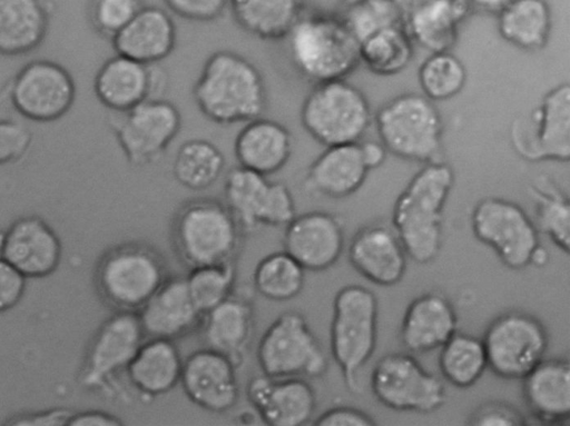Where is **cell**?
Masks as SVG:
<instances>
[{"instance_id": "1", "label": "cell", "mask_w": 570, "mask_h": 426, "mask_svg": "<svg viewBox=\"0 0 570 426\" xmlns=\"http://www.w3.org/2000/svg\"><path fill=\"white\" fill-rule=\"evenodd\" d=\"M191 93L202 115L218 125L245 123L261 117L268 101L258 68L240 53L226 49L207 57Z\"/></svg>"}, {"instance_id": "2", "label": "cell", "mask_w": 570, "mask_h": 426, "mask_svg": "<svg viewBox=\"0 0 570 426\" xmlns=\"http://www.w3.org/2000/svg\"><path fill=\"white\" fill-rule=\"evenodd\" d=\"M453 168L445 161L423 164L396 198L393 229L407 257L428 264L439 254L443 237V211L454 185Z\"/></svg>"}, {"instance_id": "3", "label": "cell", "mask_w": 570, "mask_h": 426, "mask_svg": "<svg viewBox=\"0 0 570 426\" xmlns=\"http://www.w3.org/2000/svg\"><path fill=\"white\" fill-rule=\"evenodd\" d=\"M284 40L291 65L312 85L346 79L361 63L360 41L338 17L302 14Z\"/></svg>"}, {"instance_id": "4", "label": "cell", "mask_w": 570, "mask_h": 426, "mask_svg": "<svg viewBox=\"0 0 570 426\" xmlns=\"http://www.w3.org/2000/svg\"><path fill=\"white\" fill-rule=\"evenodd\" d=\"M243 232L225 202L213 198L193 199L183 204L171 222L175 251L189 269L233 262Z\"/></svg>"}, {"instance_id": "5", "label": "cell", "mask_w": 570, "mask_h": 426, "mask_svg": "<svg viewBox=\"0 0 570 426\" xmlns=\"http://www.w3.org/2000/svg\"><path fill=\"white\" fill-rule=\"evenodd\" d=\"M169 277L164 257L142 242H124L100 258L95 285L114 311L138 313Z\"/></svg>"}, {"instance_id": "6", "label": "cell", "mask_w": 570, "mask_h": 426, "mask_svg": "<svg viewBox=\"0 0 570 426\" xmlns=\"http://www.w3.org/2000/svg\"><path fill=\"white\" fill-rule=\"evenodd\" d=\"M373 119L379 140L387 152L413 162L438 160L443 120L435 103L422 93L392 97L379 107Z\"/></svg>"}, {"instance_id": "7", "label": "cell", "mask_w": 570, "mask_h": 426, "mask_svg": "<svg viewBox=\"0 0 570 426\" xmlns=\"http://www.w3.org/2000/svg\"><path fill=\"white\" fill-rule=\"evenodd\" d=\"M377 315V299L368 288L347 285L335 294L330 349L346 388L354 394L360 392L358 375L376 347Z\"/></svg>"}, {"instance_id": "8", "label": "cell", "mask_w": 570, "mask_h": 426, "mask_svg": "<svg viewBox=\"0 0 570 426\" xmlns=\"http://www.w3.org/2000/svg\"><path fill=\"white\" fill-rule=\"evenodd\" d=\"M299 119L305 131L327 147L361 141L373 116L363 91L337 79L313 85L302 102Z\"/></svg>"}, {"instance_id": "9", "label": "cell", "mask_w": 570, "mask_h": 426, "mask_svg": "<svg viewBox=\"0 0 570 426\" xmlns=\"http://www.w3.org/2000/svg\"><path fill=\"white\" fill-rule=\"evenodd\" d=\"M263 374L275 378H318L328 366L326 354L298 311L279 314L265 329L256 350Z\"/></svg>"}, {"instance_id": "10", "label": "cell", "mask_w": 570, "mask_h": 426, "mask_svg": "<svg viewBox=\"0 0 570 426\" xmlns=\"http://www.w3.org/2000/svg\"><path fill=\"white\" fill-rule=\"evenodd\" d=\"M510 141L515 153L529 162L570 159V85L549 89L525 116L510 127Z\"/></svg>"}, {"instance_id": "11", "label": "cell", "mask_w": 570, "mask_h": 426, "mask_svg": "<svg viewBox=\"0 0 570 426\" xmlns=\"http://www.w3.org/2000/svg\"><path fill=\"white\" fill-rule=\"evenodd\" d=\"M146 339L137 313L114 311L89 341L79 371L80 385L94 392L115 394L120 376Z\"/></svg>"}, {"instance_id": "12", "label": "cell", "mask_w": 570, "mask_h": 426, "mask_svg": "<svg viewBox=\"0 0 570 426\" xmlns=\"http://www.w3.org/2000/svg\"><path fill=\"white\" fill-rule=\"evenodd\" d=\"M488 367L500 378L522 379L543 358L549 337L533 315L511 310L495 317L482 338Z\"/></svg>"}, {"instance_id": "13", "label": "cell", "mask_w": 570, "mask_h": 426, "mask_svg": "<svg viewBox=\"0 0 570 426\" xmlns=\"http://www.w3.org/2000/svg\"><path fill=\"white\" fill-rule=\"evenodd\" d=\"M471 228L475 238L513 270L528 267L533 250L540 245L538 229L525 210L501 197H485L476 202L471 214Z\"/></svg>"}, {"instance_id": "14", "label": "cell", "mask_w": 570, "mask_h": 426, "mask_svg": "<svg viewBox=\"0 0 570 426\" xmlns=\"http://www.w3.org/2000/svg\"><path fill=\"white\" fill-rule=\"evenodd\" d=\"M370 385L382 405L397 412L432 413L446 399L443 382L407 353L382 356L372 370Z\"/></svg>"}, {"instance_id": "15", "label": "cell", "mask_w": 570, "mask_h": 426, "mask_svg": "<svg viewBox=\"0 0 570 426\" xmlns=\"http://www.w3.org/2000/svg\"><path fill=\"white\" fill-rule=\"evenodd\" d=\"M110 121L127 161L142 167L157 161L181 129L178 108L165 98H151Z\"/></svg>"}, {"instance_id": "16", "label": "cell", "mask_w": 570, "mask_h": 426, "mask_svg": "<svg viewBox=\"0 0 570 426\" xmlns=\"http://www.w3.org/2000/svg\"><path fill=\"white\" fill-rule=\"evenodd\" d=\"M224 197L244 231L258 226L285 227L296 215L293 195L285 184L240 166L228 171Z\"/></svg>"}, {"instance_id": "17", "label": "cell", "mask_w": 570, "mask_h": 426, "mask_svg": "<svg viewBox=\"0 0 570 426\" xmlns=\"http://www.w3.org/2000/svg\"><path fill=\"white\" fill-rule=\"evenodd\" d=\"M76 86L71 75L50 60H32L23 66L9 87V100L22 117L50 122L72 107Z\"/></svg>"}, {"instance_id": "18", "label": "cell", "mask_w": 570, "mask_h": 426, "mask_svg": "<svg viewBox=\"0 0 570 426\" xmlns=\"http://www.w3.org/2000/svg\"><path fill=\"white\" fill-rule=\"evenodd\" d=\"M166 82L159 63L146 65L116 53L98 69L94 91L106 108L125 112L148 99L161 98Z\"/></svg>"}, {"instance_id": "19", "label": "cell", "mask_w": 570, "mask_h": 426, "mask_svg": "<svg viewBox=\"0 0 570 426\" xmlns=\"http://www.w3.org/2000/svg\"><path fill=\"white\" fill-rule=\"evenodd\" d=\"M236 367L225 355L200 348L184 359L179 384L196 406L210 413H226L239 398Z\"/></svg>"}, {"instance_id": "20", "label": "cell", "mask_w": 570, "mask_h": 426, "mask_svg": "<svg viewBox=\"0 0 570 426\" xmlns=\"http://www.w3.org/2000/svg\"><path fill=\"white\" fill-rule=\"evenodd\" d=\"M246 396L262 422L269 426H302L316 408V395L305 378L254 376L247 384Z\"/></svg>"}, {"instance_id": "21", "label": "cell", "mask_w": 570, "mask_h": 426, "mask_svg": "<svg viewBox=\"0 0 570 426\" xmlns=\"http://www.w3.org/2000/svg\"><path fill=\"white\" fill-rule=\"evenodd\" d=\"M284 251L291 255L303 268L322 271L331 268L344 248L343 227L337 217L313 210L295 215L285 226Z\"/></svg>"}, {"instance_id": "22", "label": "cell", "mask_w": 570, "mask_h": 426, "mask_svg": "<svg viewBox=\"0 0 570 426\" xmlns=\"http://www.w3.org/2000/svg\"><path fill=\"white\" fill-rule=\"evenodd\" d=\"M62 246L55 230L38 216L16 219L3 231L0 257L26 278H43L59 266Z\"/></svg>"}, {"instance_id": "23", "label": "cell", "mask_w": 570, "mask_h": 426, "mask_svg": "<svg viewBox=\"0 0 570 426\" xmlns=\"http://www.w3.org/2000/svg\"><path fill=\"white\" fill-rule=\"evenodd\" d=\"M347 256L360 275L382 287L396 285L406 270V251L394 229L385 225L361 228L350 242Z\"/></svg>"}, {"instance_id": "24", "label": "cell", "mask_w": 570, "mask_h": 426, "mask_svg": "<svg viewBox=\"0 0 570 426\" xmlns=\"http://www.w3.org/2000/svg\"><path fill=\"white\" fill-rule=\"evenodd\" d=\"M137 315L146 337L171 340L200 328L204 317L181 276H169Z\"/></svg>"}, {"instance_id": "25", "label": "cell", "mask_w": 570, "mask_h": 426, "mask_svg": "<svg viewBox=\"0 0 570 426\" xmlns=\"http://www.w3.org/2000/svg\"><path fill=\"white\" fill-rule=\"evenodd\" d=\"M293 149L288 128L264 116L245 122L234 141L238 166L267 177L284 168Z\"/></svg>"}, {"instance_id": "26", "label": "cell", "mask_w": 570, "mask_h": 426, "mask_svg": "<svg viewBox=\"0 0 570 426\" xmlns=\"http://www.w3.org/2000/svg\"><path fill=\"white\" fill-rule=\"evenodd\" d=\"M458 328L452 303L442 294L429 291L407 306L400 328L402 345L413 354L440 348Z\"/></svg>"}, {"instance_id": "27", "label": "cell", "mask_w": 570, "mask_h": 426, "mask_svg": "<svg viewBox=\"0 0 570 426\" xmlns=\"http://www.w3.org/2000/svg\"><path fill=\"white\" fill-rule=\"evenodd\" d=\"M110 40L117 55L146 65H158L174 51L177 33L166 11L142 7Z\"/></svg>"}, {"instance_id": "28", "label": "cell", "mask_w": 570, "mask_h": 426, "mask_svg": "<svg viewBox=\"0 0 570 426\" xmlns=\"http://www.w3.org/2000/svg\"><path fill=\"white\" fill-rule=\"evenodd\" d=\"M521 380L524 403L535 419L548 425H560L569 419L568 358H543Z\"/></svg>"}, {"instance_id": "29", "label": "cell", "mask_w": 570, "mask_h": 426, "mask_svg": "<svg viewBox=\"0 0 570 426\" xmlns=\"http://www.w3.org/2000/svg\"><path fill=\"white\" fill-rule=\"evenodd\" d=\"M184 359L175 340L146 337L131 359L125 378L146 399L171 392L180 382Z\"/></svg>"}, {"instance_id": "30", "label": "cell", "mask_w": 570, "mask_h": 426, "mask_svg": "<svg viewBox=\"0 0 570 426\" xmlns=\"http://www.w3.org/2000/svg\"><path fill=\"white\" fill-rule=\"evenodd\" d=\"M358 142L325 147L307 168L306 188L334 199L357 191L368 174Z\"/></svg>"}, {"instance_id": "31", "label": "cell", "mask_w": 570, "mask_h": 426, "mask_svg": "<svg viewBox=\"0 0 570 426\" xmlns=\"http://www.w3.org/2000/svg\"><path fill=\"white\" fill-rule=\"evenodd\" d=\"M254 326L250 303L232 295L204 315L200 328L206 347L225 355L238 366L252 341Z\"/></svg>"}, {"instance_id": "32", "label": "cell", "mask_w": 570, "mask_h": 426, "mask_svg": "<svg viewBox=\"0 0 570 426\" xmlns=\"http://www.w3.org/2000/svg\"><path fill=\"white\" fill-rule=\"evenodd\" d=\"M469 6L468 0H419L406 10L403 27L430 52L451 50Z\"/></svg>"}, {"instance_id": "33", "label": "cell", "mask_w": 570, "mask_h": 426, "mask_svg": "<svg viewBox=\"0 0 570 426\" xmlns=\"http://www.w3.org/2000/svg\"><path fill=\"white\" fill-rule=\"evenodd\" d=\"M48 27L45 0H0V55L31 52L43 41Z\"/></svg>"}, {"instance_id": "34", "label": "cell", "mask_w": 570, "mask_h": 426, "mask_svg": "<svg viewBox=\"0 0 570 426\" xmlns=\"http://www.w3.org/2000/svg\"><path fill=\"white\" fill-rule=\"evenodd\" d=\"M497 13L498 32L505 42L528 52L546 47L552 28L546 0H510Z\"/></svg>"}, {"instance_id": "35", "label": "cell", "mask_w": 570, "mask_h": 426, "mask_svg": "<svg viewBox=\"0 0 570 426\" xmlns=\"http://www.w3.org/2000/svg\"><path fill=\"white\" fill-rule=\"evenodd\" d=\"M302 0H230L238 26L267 41L285 39L302 16Z\"/></svg>"}, {"instance_id": "36", "label": "cell", "mask_w": 570, "mask_h": 426, "mask_svg": "<svg viewBox=\"0 0 570 426\" xmlns=\"http://www.w3.org/2000/svg\"><path fill=\"white\" fill-rule=\"evenodd\" d=\"M358 41L360 62L374 75H397L412 61L414 42L401 23L381 26Z\"/></svg>"}, {"instance_id": "37", "label": "cell", "mask_w": 570, "mask_h": 426, "mask_svg": "<svg viewBox=\"0 0 570 426\" xmlns=\"http://www.w3.org/2000/svg\"><path fill=\"white\" fill-rule=\"evenodd\" d=\"M225 157L209 140L193 138L184 141L173 160V176L179 185L193 191L212 187L222 176Z\"/></svg>"}, {"instance_id": "38", "label": "cell", "mask_w": 570, "mask_h": 426, "mask_svg": "<svg viewBox=\"0 0 570 426\" xmlns=\"http://www.w3.org/2000/svg\"><path fill=\"white\" fill-rule=\"evenodd\" d=\"M534 205L535 227L562 251L570 249V200L547 176L538 177L529 187Z\"/></svg>"}, {"instance_id": "39", "label": "cell", "mask_w": 570, "mask_h": 426, "mask_svg": "<svg viewBox=\"0 0 570 426\" xmlns=\"http://www.w3.org/2000/svg\"><path fill=\"white\" fill-rule=\"evenodd\" d=\"M439 368L451 385L458 388L473 386L488 368L482 338L455 331L440 347Z\"/></svg>"}, {"instance_id": "40", "label": "cell", "mask_w": 570, "mask_h": 426, "mask_svg": "<svg viewBox=\"0 0 570 426\" xmlns=\"http://www.w3.org/2000/svg\"><path fill=\"white\" fill-rule=\"evenodd\" d=\"M304 283V268L284 250L263 257L253 274L256 291L273 301L295 298L301 294Z\"/></svg>"}, {"instance_id": "41", "label": "cell", "mask_w": 570, "mask_h": 426, "mask_svg": "<svg viewBox=\"0 0 570 426\" xmlns=\"http://www.w3.org/2000/svg\"><path fill=\"white\" fill-rule=\"evenodd\" d=\"M466 79L464 63L450 50L430 52L417 69L421 93L433 102L449 100L459 95Z\"/></svg>"}, {"instance_id": "42", "label": "cell", "mask_w": 570, "mask_h": 426, "mask_svg": "<svg viewBox=\"0 0 570 426\" xmlns=\"http://www.w3.org/2000/svg\"><path fill=\"white\" fill-rule=\"evenodd\" d=\"M188 291L199 311H207L232 296L236 274L233 262L194 267L185 277Z\"/></svg>"}, {"instance_id": "43", "label": "cell", "mask_w": 570, "mask_h": 426, "mask_svg": "<svg viewBox=\"0 0 570 426\" xmlns=\"http://www.w3.org/2000/svg\"><path fill=\"white\" fill-rule=\"evenodd\" d=\"M141 8V0H91L90 20L100 34L111 39Z\"/></svg>"}, {"instance_id": "44", "label": "cell", "mask_w": 570, "mask_h": 426, "mask_svg": "<svg viewBox=\"0 0 570 426\" xmlns=\"http://www.w3.org/2000/svg\"><path fill=\"white\" fill-rule=\"evenodd\" d=\"M32 141L31 131L21 122L11 119L0 120V165L21 159Z\"/></svg>"}, {"instance_id": "45", "label": "cell", "mask_w": 570, "mask_h": 426, "mask_svg": "<svg viewBox=\"0 0 570 426\" xmlns=\"http://www.w3.org/2000/svg\"><path fill=\"white\" fill-rule=\"evenodd\" d=\"M474 426H523L525 418L510 404L489 402L480 405L469 417Z\"/></svg>"}, {"instance_id": "46", "label": "cell", "mask_w": 570, "mask_h": 426, "mask_svg": "<svg viewBox=\"0 0 570 426\" xmlns=\"http://www.w3.org/2000/svg\"><path fill=\"white\" fill-rule=\"evenodd\" d=\"M168 8L177 16L198 22L218 18L227 0H165Z\"/></svg>"}, {"instance_id": "47", "label": "cell", "mask_w": 570, "mask_h": 426, "mask_svg": "<svg viewBox=\"0 0 570 426\" xmlns=\"http://www.w3.org/2000/svg\"><path fill=\"white\" fill-rule=\"evenodd\" d=\"M26 277L0 257V313L13 308L26 290Z\"/></svg>"}, {"instance_id": "48", "label": "cell", "mask_w": 570, "mask_h": 426, "mask_svg": "<svg viewBox=\"0 0 570 426\" xmlns=\"http://www.w3.org/2000/svg\"><path fill=\"white\" fill-rule=\"evenodd\" d=\"M374 420L361 409L337 406L322 413L314 422L317 426H372Z\"/></svg>"}, {"instance_id": "49", "label": "cell", "mask_w": 570, "mask_h": 426, "mask_svg": "<svg viewBox=\"0 0 570 426\" xmlns=\"http://www.w3.org/2000/svg\"><path fill=\"white\" fill-rule=\"evenodd\" d=\"M72 412L58 407L33 413L16 415L7 420L4 425L10 426H68Z\"/></svg>"}, {"instance_id": "50", "label": "cell", "mask_w": 570, "mask_h": 426, "mask_svg": "<svg viewBox=\"0 0 570 426\" xmlns=\"http://www.w3.org/2000/svg\"><path fill=\"white\" fill-rule=\"evenodd\" d=\"M120 418L102 410H83L72 413L68 426H119Z\"/></svg>"}, {"instance_id": "51", "label": "cell", "mask_w": 570, "mask_h": 426, "mask_svg": "<svg viewBox=\"0 0 570 426\" xmlns=\"http://www.w3.org/2000/svg\"><path fill=\"white\" fill-rule=\"evenodd\" d=\"M358 145L362 159L368 171L379 168L389 153L380 140H361Z\"/></svg>"}, {"instance_id": "52", "label": "cell", "mask_w": 570, "mask_h": 426, "mask_svg": "<svg viewBox=\"0 0 570 426\" xmlns=\"http://www.w3.org/2000/svg\"><path fill=\"white\" fill-rule=\"evenodd\" d=\"M549 261V252L544 247L539 245L532 252L530 258V265L538 268L544 267Z\"/></svg>"}, {"instance_id": "53", "label": "cell", "mask_w": 570, "mask_h": 426, "mask_svg": "<svg viewBox=\"0 0 570 426\" xmlns=\"http://www.w3.org/2000/svg\"><path fill=\"white\" fill-rule=\"evenodd\" d=\"M469 3L489 11L498 12L510 0H468Z\"/></svg>"}, {"instance_id": "54", "label": "cell", "mask_w": 570, "mask_h": 426, "mask_svg": "<svg viewBox=\"0 0 570 426\" xmlns=\"http://www.w3.org/2000/svg\"><path fill=\"white\" fill-rule=\"evenodd\" d=\"M2 235H3V231H0V246H1Z\"/></svg>"}]
</instances>
